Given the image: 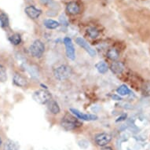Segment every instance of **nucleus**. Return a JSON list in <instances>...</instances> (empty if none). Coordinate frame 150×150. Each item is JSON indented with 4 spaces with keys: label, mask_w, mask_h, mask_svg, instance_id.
<instances>
[{
    "label": "nucleus",
    "mask_w": 150,
    "mask_h": 150,
    "mask_svg": "<svg viewBox=\"0 0 150 150\" xmlns=\"http://www.w3.org/2000/svg\"><path fill=\"white\" fill-rule=\"evenodd\" d=\"M3 150H18V147L14 142L7 140L3 144Z\"/></svg>",
    "instance_id": "obj_15"
},
{
    "label": "nucleus",
    "mask_w": 150,
    "mask_h": 150,
    "mask_svg": "<svg viewBox=\"0 0 150 150\" xmlns=\"http://www.w3.org/2000/svg\"><path fill=\"white\" fill-rule=\"evenodd\" d=\"M96 69L98 71V72L101 74H105L107 72L108 70V67L105 62H100L96 64Z\"/></svg>",
    "instance_id": "obj_16"
},
{
    "label": "nucleus",
    "mask_w": 150,
    "mask_h": 150,
    "mask_svg": "<svg viewBox=\"0 0 150 150\" xmlns=\"http://www.w3.org/2000/svg\"><path fill=\"white\" fill-rule=\"evenodd\" d=\"M107 56H108L109 59L112 60V61H116L119 58L120 54H119V52L116 49L112 48V49L108 50V52H107Z\"/></svg>",
    "instance_id": "obj_17"
},
{
    "label": "nucleus",
    "mask_w": 150,
    "mask_h": 150,
    "mask_svg": "<svg viewBox=\"0 0 150 150\" xmlns=\"http://www.w3.org/2000/svg\"><path fill=\"white\" fill-rule=\"evenodd\" d=\"M48 109L50 110V112L53 114H58L60 112V107L58 105V104L55 101H49V104H48Z\"/></svg>",
    "instance_id": "obj_13"
},
{
    "label": "nucleus",
    "mask_w": 150,
    "mask_h": 150,
    "mask_svg": "<svg viewBox=\"0 0 150 150\" xmlns=\"http://www.w3.org/2000/svg\"><path fill=\"white\" fill-rule=\"evenodd\" d=\"M100 150H112V148L110 147H104L102 148V149H101Z\"/></svg>",
    "instance_id": "obj_25"
},
{
    "label": "nucleus",
    "mask_w": 150,
    "mask_h": 150,
    "mask_svg": "<svg viewBox=\"0 0 150 150\" xmlns=\"http://www.w3.org/2000/svg\"><path fill=\"white\" fill-rule=\"evenodd\" d=\"M112 140V136L109 134L101 133L95 137V142L99 146H105Z\"/></svg>",
    "instance_id": "obj_7"
},
{
    "label": "nucleus",
    "mask_w": 150,
    "mask_h": 150,
    "mask_svg": "<svg viewBox=\"0 0 150 150\" xmlns=\"http://www.w3.org/2000/svg\"><path fill=\"white\" fill-rule=\"evenodd\" d=\"M66 11L71 15H76L80 12L79 4L76 2H70L66 6Z\"/></svg>",
    "instance_id": "obj_11"
},
{
    "label": "nucleus",
    "mask_w": 150,
    "mask_h": 150,
    "mask_svg": "<svg viewBox=\"0 0 150 150\" xmlns=\"http://www.w3.org/2000/svg\"><path fill=\"white\" fill-rule=\"evenodd\" d=\"M87 34L89 35V36L91 38H96L97 36H98L99 32L95 28L91 27L87 29Z\"/></svg>",
    "instance_id": "obj_22"
},
{
    "label": "nucleus",
    "mask_w": 150,
    "mask_h": 150,
    "mask_svg": "<svg viewBox=\"0 0 150 150\" xmlns=\"http://www.w3.org/2000/svg\"><path fill=\"white\" fill-rule=\"evenodd\" d=\"M45 51V46L43 42L37 40L33 42L29 47V52L32 57H41Z\"/></svg>",
    "instance_id": "obj_3"
},
{
    "label": "nucleus",
    "mask_w": 150,
    "mask_h": 150,
    "mask_svg": "<svg viewBox=\"0 0 150 150\" xmlns=\"http://www.w3.org/2000/svg\"><path fill=\"white\" fill-rule=\"evenodd\" d=\"M51 93L45 90H40L35 91L33 94V99L37 103L44 105L48 103L51 99Z\"/></svg>",
    "instance_id": "obj_4"
},
{
    "label": "nucleus",
    "mask_w": 150,
    "mask_h": 150,
    "mask_svg": "<svg viewBox=\"0 0 150 150\" xmlns=\"http://www.w3.org/2000/svg\"><path fill=\"white\" fill-rule=\"evenodd\" d=\"M60 21H61V22H62V24H65V25H67V21L66 19H65V17H64V16H61V17H60Z\"/></svg>",
    "instance_id": "obj_24"
},
{
    "label": "nucleus",
    "mask_w": 150,
    "mask_h": 150,
    "mask_svg": "<svg viewBox=\"0 0 150 150\" xmlns=\"http://www.w3.org/2000/svg\"><path fill=\"white\" fill-rule=\"evenodd\" d=\"M61 124H62V127L66 130H74V129H76L81 125L80 123L78 121V120L70 114H66L62 118Z\"/></svg>",
    "instance_id": "obj_2"
},
{
    "label": "nucleus",
    "mask_w": 150,
    "mask_h": 150,
    "mask_svg": "<svg viewBox=\"0 0 150 150\" xmlns=\"http://www.w3.org/2000/svg\"><path fill=\"white\" fill-rule=\"evenodd\" d=\"M71 112L75 115V116L78 117L80 120L86 121H92V120H98V116L95 115H92V114H85L81 112H79L77 109H74V108H71Z\"/></svg>",
    "instance_id": "obj_8"
},
{
    "label": "nucleus",
    "mask_w": 150,
    "mask_h": 150,
    "mask_svg": "<svg viewBox=\"0 0 150 150\" xmlns=\"http://www.w3.org/2000/svg\"><path fill=\"white\" fill-rule=\"evenodd\" d=\"M64 43L65 46V51H66L67 57L69 59L75 60L76 58V53H75V48H74L73 43L71 42V40L69 37H65L64 39Z\"/></svg>",
    "instance_id": "obj_5"
},
{
    "label": "nucleus",
    "mask_w": 150,
    "mask_h": 150,
    "mask_svg": "<svg viewBox=\"0 0 150 150\" xmlns=\"http://www.w3.org/2000/svg\"><path fill=\"white\" fill-rule=\"evenodd\" d=\"M110 69L113 73L118 75V74H121L123 72V69H124V66H123V64L121 62H115L111 64Z\"/></svg>",
    "instance_id": "obj_12"
},
{
    "label": "nucleus",
    "mask_w": 150,
    "mask_h": 150,
    "mask_svg": "<svg viewBox=\"0 0 150 150\" xmlns=\"http://www.w3.org/2000/svg\"><path fill=\"white\" fill-rule=\"evenodd\" d=\"M76 43L79 45V47H81L82 48H83V49L91 55V57L96 56V51H95V50H93V48L89 45L88 42H86L84 39H83L81 37H78L76 40Z\"/></svg>",
    "instance_id": "obj_6"
},
{
    "label": "nucleus",
    "mask_w": 150,
    "mask_h": 150,
    "mask_svg": "<svg viewBox=\"0 0 150 150\" xmlns=\"http://www.w3.org/2000/svg\"><path fill=\"white\" fill-rule=\"evenodd\" d=\"M9 40H10V42L12 43L13 45H15V46H17V45H19L21 42V37L19 34H17V33H15V34L12 35L9 38Z\"/></svg>",
    "instance_id": "obj_19"
},
{
    "label": "nucleus",
    "mask_w": 150,
    "mask_h": 150,
    "mask_svg": "<svg viewBox=\"0 0 150 150\" xmlns=\"http://www.w3.org/2000/svg\"><path fill=\"white\" fill-rule=\"evenodd\" d=\"M116 92L117 93H119L120 95H122V96H125V95H128L130 93V90L128 88L127 86L126 85H121L117 88L116 90Z\"/></svg>",
    "instance_id": "obj_18"
},
{
    "label": "nucleus",
    "mask_w": 150,
    "mask_h": 150,
    "mask_svg": "<svg viewBox=\"0 0 150 150\" xmlns=\"http://www.w3.org/2000/svg\"><path fill=\"white\" fill-rule=\"evenodd\" d=\"M0 25L2 28H6L9 25V18L5 13L0 14Z\"/></svg>",
    "instance_id": "obj_21"
},
{
    "label": "nucleus",
    "mask_w": 150,
    "mask_h": 150,
    "mask_svg": "<svg viewBox=\"0 0 150 150\" xmlns=\"http://www.w3.org/2000/svg\"><path fill=\"white\" fill-rule=\"evenodd\" d=\"M26 14L32 19H37L38 17H40L41 13H42V11L39 9H37L33 6H27L25 8V10Z\"/></svg>",
    "instance_id": "obj_9"
},
{
    "label": "nucleus",
    "mask_w": 150,
    "mask_h": 150,
    "mask_svg": "<svg viewBox=\"0 0 150 150\" xmlns=\"http://www.w3.org/2000/svg\"><path fill=\"white\" fill-rule=\"evenodd\" d=\"M43 24H44L45 27L47 28L48 29H55L57 27H59L60 25V24L57 21L52 20V19H47V20H45Z\"/></svg>",
    "instance_id": "obj_14"
},
{
    "label": "nucleus",
    "mask_w": 150,
    "mask_h": 150,
    "mask_svg": "<svg viewBox=\"0 0 150 150\" xmlns=\"http://www.w3.org/2000/svg\"><path fill=\"white\" fill-rule=\"evenodd\" d=\"M54 74L55 78L59 81H64L65 79H68L71 76L72 74L71 69L69 65L66 64H62L60 66L57 67L54 69Z\"/></svg>",
    "instance_id": "obj_1"
},
{
    "label": "nucleus",
    "mask_w": 150,
    "mask_h": 150,
    "mask_svg": "<svg viewBox=\"0 0 150 150\" xmlns=\"http://www.w3.org/2000/svg\"><path fill=\"white\" fill-rule=\"evenodd\" d=\"M40 2L43 5H50L52 3V0H40Z\"/></svg>",
    "instance_id": "obj_23"
},
{
    "label": "nucleus",
    "mask_w": 150,
    "mask_h": 150,
    "mask_svg": "<svg viewBox=\"0 0 150 150\" xmlns=\"http://www.w3.org/2000/svg\"><path fill=\"white\" fill-rule=\"evenodd\" d=\"M13 83L16 86H20V87H25L28 85V79L25 76H23L21 74L19 73H16L13 76Z\"/></svg>",
    "instance_id": "obj_10"
},
{
    "label": "nucleus",
    "mask_w": 150,
    "mask_h": 150,
    "mask_svg": "<svg viewBox=\"0 0 150 150\" xmlns=\"http://www.w3.org/2000/svg\"><path fill=\"white\" fill-rule=\"evenodd\" d=\"M7 80V73L6 68L0 64V83H4Z\"/></svg>",
    "instance_id": "obj_20"
},
{
    "label": "nucleus",
    "mask_w": 150,
    "mask_h": 150,
    "mask_svg": "<svg viewBox=\"0 0 150 150\" xmlns=\"http://www.w3.org/2000/svg\"><path fill=\"white\" fill-rule=\"evenodd\" d=\"M2 145H3V141H2V138L0 137V147L2 146Z\"/></svg>",
    "instance_id": "obj_26"
}]
</instances>
